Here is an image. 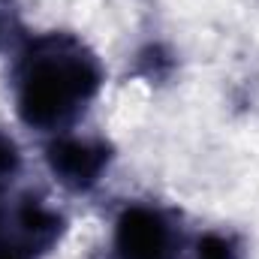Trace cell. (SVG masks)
<instances>
[{
	"label": "cell",
	"mask_w": 259,
	"mask_h": 259,
	"mask_svg": "<svg viewBox=\"0 0 259 259\" xmlns=\"http://www.w3.org/2000/svg\"><path fill=\"white\" fill-rule=\"evenodd\" d=\"M15 223H18L21 247L27 253H46L61 238V229H64L61 214H55L52 208H46L39 199H30V196L18 205Z\"/></svg>",
	"instance_id": "277c9868"
},
{
	"label": "cell",
	"mask_w": 259,
	"mask_h": 259,
	"mask_svg": "<svg viewBox=\"0 0 259 259\" xmlns=\"http://www.w3.org/2000/svg\"><path fill=\"white\" fill-rule=\"evenodd\" d=\"M97 58L69 33H49L27 46L18 64V115L27 127H66L100 91Z\"/></svg>",
	"instance_id": "6da1fadb"
},
{
	"label": "cell",
	"mask_w": 259,
	"mask_h": 259,
	"mask_svg": "<svg viewBox=\"0 0 259 259\" xmlns=\"http://www.w3.org/2000/svg\"><path fill=\"white\" fill-rule=\"evenodd\" d=\"M49 169L55 172V178L69 187V190H91L100 175L106 172L112 151L106 142H94V139H72L61 136L49 145L46 151Z\"/></svg>",
	"instance_id": "3957f363"
},
{
	"label": "cell",
	"mask_w": 259,
	"mask_h": 259,
	"mask_svg": "<svg viewBox=\"0 0 259 259\" xmlns=\"http://www.w3.org/2000/svg\"><path fill=\"white\" fill-rule=\"evenodd\" d=\"M115 253L118 259H175L172 226L160 211L133 205L118 217Z\"/></svg>",
	"instance_id": "7a4b0ae2"
},
{
	"label": "cell",
	"mask_w": 259,
	"mask_h": 259,
	"mask_svg": "<svg viewBox=\"0 0 259 259\" xmlns=\"http://www.w3.org/2000/svg\"><path fill=\"white\" fill-rule=\"evenodd\" d=\"M9 30H12V0H0V49Z\"/></svg>",
	"instance_id": "52a82bcc"
},
{
	"label": "cell",
	"mask_w": 259,
	"mask_h": 259,
	"mask_svg": "<svg viewBox=\"0 0 259 259\" xmlns=\"http://www.w3.org/2000/svg\"><path fill=\"white\" fill-rule=\"evenodd\" d=\"M30 253L24 247H9V244H0V259H27Z\"/></svg>",
	"instance_id": "ba28073f"
},
{
	"label": "cell",
	"mask_w": 259,
	"mask_h": 259,
	"mask_svg": "<svg viewBox=\"0 0 259 259\" xmlns=\"http://www.w3.org/2000/svg\"><path fill=\"white\" fill-rule=\"evenodd\" d=\"M196 259H238V247L232 244V238L208 232L196 244Z\"/></svg>",
	"instance_id": "5b68a950"
},
{
	"label": "cell",
	"mask_w": 259,
	"mask_h": 259,
	"mask_svg": "<svg viewBox=\"0 0 259 259\" xmlns=\"http://www.w3.org/2000/svg\"><path fill=\"white\" fill-rule=\"evenodd\" d=\"M18 166H21V154H18L15 142L6 133H0V184L12 181V175L18 172Z\"/></svg>",
	"instance_id": "8992f818"
}]
</instances>
